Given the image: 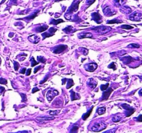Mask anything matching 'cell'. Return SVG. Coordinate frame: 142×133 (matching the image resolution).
I'll return each mask as SVG.
<instances>
[{"label":"cell","mask_w":142,"mask_h":133,"mask_svg":"<svg viewBox=\"0 0 142 133\" xmlns=\"http://www.w3.org/2000/svg\"><path fill=\"white\" fill-rule=\"evenodd\" d=\"M121 60L124 62V64H128L130 63H131L133 62L134 59L131 56H129V55H126V56H124L123 58H121Z\"/></svg>","instance_id":"obj_15"},{"label":"cell","mask_w":142,"mask_h":133,"mask_svg":"<svg viewBox=\"0 0 142 133\" xmlns=\"http://www.w3.org/2000/svg\"><path fill=\"white\" fill-rule=\"evenodd\" d=\"M0 84H3V85H6L7 84V80L6 79L4 78H0Z\"/></svg>","instance_id":"obj_40"},{"label":"cell","mask_w":142,"mask_h":133,"mask_svg":"<svg viewBox=\"0 0 142 133\" xmlns=\"http://www.w3.org/2000/svg\"><path fill=\"white\" fill-rule=\"evenodd\" d=\"M120 11L124 14H130L132 13V9L128 6H121L120 8Z\"/></svg>","instance_id":"obj_14"},{"label":"cell","mask_w":142,"mask_h":133,"mask_svg":"<svg viewBox=\"0 0 142 133\" xmlns=\"http://www.w3.org/2000/svg\"><path fill=\"white\" fill-rule=\"evenodd\" d=\"M106 109L105 107H99V108L97 110V113H98V115H102L106 113Z\"/></svg>","instance_id":"obj_26"},{"label":"cell","mask_w":142,"mask_h":133,"mask_svg":"<svg viewBox=\"0 0 142 133\" xmlns=\"http://www.w3.org/2000/svg\"><path fill=\"white\" fill-rule=\"evenodd\" d=\"M98 67V64L94 62H92V63H88V64H85V69L87 71H89V72H92L94 71H95Z\"/></svg>","instance_id":"obj_11"},{"label":"cell","mask_w":142,"mask_h":133,"mask_svg":"<svg viewBox=\"0 0 142 133\" xmlns=\"http://www.w3.org/2000/svg\"><path fill=\"white\" fill-rule=\"evenodd\" d=\"M49 27L47 25H42V26H40V27H36V28L35 29V31L37 33H42L43 31H45L46 30L48 29Z\"/></svg>","instance_id":"obj_18"},{"label":"cell","mask_w":142,"mask_h":133,"mask_svg":"<svg viewBox=\"0 0 142 133\" xmlns=\"http://www.w3.org/2000/svg\"><path fill=\"white\" fill-rule=\"evenodd\" d=\"M14 69L15 71H18L19 69V62H18L17 61H14Z\"/></svg>","instance_id":"obj_38"},{"label":"cell","mask_w":142,"mask_h":133,"mask_svg":"<svg viewBox=\"0 0 142 133\" xmlns=\"http://www.w3.org/2000/svg\"><path fill=\"white\" fill-rule=\"evenodd\" d=\"M62 31L65 32L66 33H70L73 31V27L71 26H68L67 27H66L65 28H63Z\"/></svg>","instance_id":"obj_28"},{"label":"cell","mask_w":142,"mask_h":133,"mask_svg":"<svg viewBox=\"0 0 142 133\" xmlns=\"http://www.w3.org/2000/svg\"><path fill=\"white\" fill-rule=\"evenodd\" d=\"M78 37L79 39H83V38H92L93 35L90 33H82L78 34Z\"/></svg>","instance_id":"obj_17"},{"label":"cell","mask_w":142,"mask_h":133,"mask_svg":"<svg viewBox=\"0 0 142 133\" xmlns=\"http://www.w3.org/2000/svg\"><path fill=\"white\" fill-rule=\"evenodd\" d=\"M80 49V51L83 53V54L85 55H86L88 54V52H89V51H88V49H86V48H83V47H81V48H80L79 49Z\"/></svg>","instance_id":"obj_32"},{"label":"cell","mask_w":142,"mask_h":133,"mask_svg":"<svg viewBox=\"0 0 142 133\" xmlns=\"http://www.w3.org/2000/svg\"><path fill=\"white\" fill-rule=\"evenodd\" d=\"M67 89H69L70 87H71L73 85V80L72 79H68L67 80Z\"/></svg>","instance_id":"obj_29"},{"label":"cell","mask_w":142,"mask_h":133,"mask_svg":"<svg viewBox=\"0 0 142 133\" xmlns=\"http://www.w3.org/2000/svg\"><path fill=\"white\" fill-rule=\"evenodd\" d=\"M31 73V69H28L27 71V73H26V76H29Z\"/></svg>","instance_id":"obj_46"},{"label":"cell","mask_w":142,"mask_h":133,"mask_svg":"<svg viewBox=\"0 0 142 133\" xmlns=\"http://www.w3.org/2000/svg\"><path fill=\"white\" fill-rule=\"evenodd\" d=\"M126 2V0H114V4L116 6H121Z\"/></svg>","instance_id":"obj_20"},{"label":"cell","mask_w":142,"mask_h":133,"mask_svg":"<svg viewBox=\"0 0 142 133\" xmlns=\"http://www.w3.org/2000/svg\"><path fill=\"white\" fill-rule=\"evenodd\" d=\"M93 106H92V107H91L90 108V110H89L87 112H86L85 114H84V115H83V120H84V121H85V120H87V119H88V117L90 116V115H91V113H92V110H93Z\"/></svg>","instance_id":"obj_21"},{"label":"cell","mask_w":142,"mask_h":133,"mask_svg":"<svg viewBox=\"0 0 142 133\" xmlns=\"http://www.w3.org/2000/svg\"><path fill=\"white\" fill-rule=\"evenodd\" d=\"M71 101H75V100H79L80 98V96L76 93L75 92H73V90H71Z\"/></svg>","instance_id":"obj_19"},{"label":"cell","mask_w":142,"mask_h":133,"mask_svg":"<svg viewBox=\"0 0 142 133\" xmlns=\"http://www.w3.org/2000/svg\"><path fill=\"white\" fill-rule=\"evenodd\" d=\"M60 113L59 110H55V111H50L49 112V115H57Z\"/></svg>","instance_id":"obj_39"},{"label":"cell","mask_w":142,"mask_h":133,"mask_svg":"<svg viewBox=\"0 0 142 133\" xmlns=\"http://www.w3.org/2000/svg\"><path fill=\"white\" fill-rule=\"evenodd\" d=\"M37 59L38 60V61H40V62H43V63H45L46 61V59L44 57H42V56H37Z\"/></svg>","instance_id":"obj_34"},{"label":"cell","mask_w":142,"mask_h":133,"mask_svg":"<svg viewBox=\"0 0 142 133\" xmlns=\"http://www.w3.org/2000/svg\"><path fill=\"white\" fill-rule=\"evenodd\" d=\"M62 22H64V21H63V19H57V20H55V19H51L50 21V24H53V25H57V24H58L60 23H62Z\"/></svg>","instance_id":"obj_25"},{"label":"cell","mask_w":142,"mask_h":133,"mask_svg":"<svg viewBox=\"0 0 142 133\" xmlns=\"http://www.w3.org/2000/svg\"><path fill=\"white\" fill-rule=\"evenodd\" d=\"M107 128V125L103 122H96L93 124L92 130L94 132H101Z\"/></svg>","instance_id":"obj_1"},{"label":"cell","mask_w":142,"mask_h":133,"mask_svg":"<svg viewBox=\"0 0 142 133\" xmlns=\"http://www.w3.org/2000/svg\"><path fill=\"white\" fill-rule=\"evenodd\" d=\"M57 31V28L53 27H51L49 28V32L44 33H42V36L43 37V40H44L46 37H49L53 36L55 33Z\"/></svg>","instance_id":"obj_9"},{"label":"cell","mask_w":142,"mask_h":133,"mask_svg":"<svg viewBox=\"0 0 142 133\" xmlns=\"http://www.w3.org/2000/svg\"><path fill=\"white\" fill-rule=\"evenodd\" d=\"M135 1H139V0H135Z\"/></svg>","instance_id":"obj_56"},{"label":"cell","mask_w":142,"mask_h":133,"mask_svg":"<svg viewBox=\"0 0 142 133\" xmlns=\"http://www.w3.org/2000/svg\"><path fill=\"white\" fill-rule=\"evenodd\" d=\"M95 1H96V0H87V1H86V4H87V5H92V4L94 3Z\"/></svg>","instance_id":"obj_43"},{"label":"cell","mask_w":142,"mask_h":133,"mask_svg":"<svg viewBox=\"0 0 142 133\" xmlns=\"http://www.w3.org/2000/svg\"><path fill=\"white\" fill-rule=\"evenodd\" d=\"M87 85L90 87L91 89H94L97 85V82L94 79V78H90L88 81H87Z\"/></svg>","instance_id":"obj_16"},{"label":"cell","mask_w":142,"mask_h":133,"mask_svg":"<svg viewBox=\"0 0 142 133\" xmlns=\"http://www.w3.org/2000/svg\"><path fill=\"white\" fill-rule=\"evenodd\" d=\"M121 28H123V29H127V30H129V29H132L133 28V26H130V25H128V24H125V25H122L121 27Z\"/></svg>","instance_id":"obj_30"},{"label":"cell","mask_w":142,"mask_h":133,"mask_svg":"<svg viewBox=\"0 0 142 133\" xmlns=\"http://www.w3.org/2000/svg\"><path fill=\"white\" fill-rule=\"evenodd\" d=\"M121 119H122V117L120 115H115V116H114L112 117V121L113 122H116H116H119Z\"/></svg>","instance_id":"obj_27"},{"label":"cell","mask_w":142,"mask_h":133,"mask_svg":"<svg viewBox=\"0 0 142 133\" xmlns=\"http://www.w3.org/2000/svg\"><path fill=\"white\" fill-rule=\"evenodd\" d=\"M114 91V89L112 88H107L106 90H104V92L103 93V95H102V97L101 98V101H107L109 97H110V94H112V92Z\"/></svg>","instance_id":"obj_7"},{"label":"cell","mask_w":142,"mask_h":133,"mask_svg":"<svg viewBox=\"0 0 142 133\" xmlns=\"http://www.w3.org/2000/svg\"><path fill=\"white\" fill-rule=\"evenodd\" d=\"M123 22L122 20H120L118 19H112V20H108L107 22V24H121Z\"/></svg>","instance_id":"obj_24"},{"label":"cell","mask_w":142,"mask_h":133,"mask_svg":"<svg viewBox=\"0 0 142 133\" xmlns=\"http://www.w3.org/2000/svg\"><path fill=\"white\" fill-rule=\"evenodd\" d=\"M142 115H140L139 116V117H138L137 119V121H139V122H142Z\"/></svg>","instance_id":"obj_45"},{"label":"cell","mask_w":142,"mask_h":133,"mask_svg":"<svg viewBox=\"0 0 142 133\" xmlns=\"http://www.w3.org/2000/svg\"><path fill=\"white\" fill-rule=\"evenodd\" d=\"M39 90H40V89H38L37 87H34V88L33 89L32 93H35L36 91H39Z\"/></svg>","instance_id":"obj_47"},{"label":"cell","mask_w":142,"mask_h":133,"mask_svg":"<svg viewBox=\"0 0 142 133\" xmlns=\"http://www.w3.org/2000/svg\"><path fill=\"white\" fill-rule=\"evenodd\" d=\"M41 68H42L41 66H39V67H36V68H35V69H34V73H36L37 72V71L40 70V69H41Z\"/></svg>","instance_id":"obj_44"},{"label":"cell","mask_w":142,"mask_h":133,"mask_svg":"<svg viewBox=\"0 0 142 133\" xmlns=\"http://www.w3.org/2000/svg\"><path fill=\"white\" fill-rule=\"evenodd\" d=\"M62 80V85H64V83H65V81L67 80V79H66V78H63Z\"/></svg>","instance_id":"obj_52"},{"label":"cell","mask_w":142,"mask_h":133,"mask_svg":"<svg viewBox=\"0 0 142 133\" xmlns=\"http://www.w3.org/2000/svg\"><path fill=\"white\" fill-rule=\"evenodd\" d=\"M57 1H62V0H57Z\"/></svg>","instance_id":"obj_55"},{"label":"cell","mask_w":142,"mask_h":133,"mask_svg":"<svg viewBox=\"0 0 142 133\" xmlns=\"http://www.w3.org/2000/svg\"><path fill=\"white\" fill-rule=\"evenodd\" d=\"M39 13V10H37L36 12H35L34 13L32 14L31 15H30V16H28V17H27V18H24L23 19H26V20H31V19H34L36 17H37V13Z\"/></svg>","instance_id":"obj_23"},{"label":"cell","mask_w":142,"mask_h":133,"mask_svg":"<svg viewBox=\"0 0 142 133\" xmlns=\"http://www.w3.org/2000/svg\"><path fill=\"white\" fill-rule=\"evenodd\" d=\"M108 86H109V83H107L106 85H101V89L102 91H104V90H106L107 88H108Z\"/></svg>","instance_id":"obj_35"},{"label":"cell","mask_w":142,"mask_h":133,"mask_svg":"<svg viewBox=\"0 0 142 133\" xmlns=\"http://www.w3.org/2000/svg\"><path fill=\"white\" fill-rule=\"evenodd\" d=\"M5 91V89L4 87H0V94H2L3 92H4Z\"/></svg>","instance_id":"obj_48"},{"label":"cell","mask_w":142,"mask_h":133,"mask_svg":"<svg viewBox=\"0 0 142 133\" xmlns=\"http://www.w3.org/2000/svg\"><path fill=\"white\" fill-rule=\"evenodd\" d=\"M93 31H96L98 32L100 34H106L111 31V28L106 27V26H100L97 27H94L91 28Z\"/></svg>","instance_id":"obj_2"},{"label":"cell","mask_w":142,"mask_h":133,"mask_svg":"<svg viewBox=\"0 0 142 133\" xmlns=\"http://www.w3.org/2000/svg\"><path fill=\"white\" fill-rule=\"evenodd\" d=\"M1 58H0V64H1Z\"/></svg>","instance_id":"obj_54"},{"label":"cell","mask_w":142,"mask_h":133,"mask_svg":"<svg viewBox=\"0 0 142 133\" xmlns=\"http://www.w3.org/2000/svg\"><path fill=\"white\" fill-rule=\"evenodd\" d=\"M58 94H59V92L58 90H56L55 89H51L46 92V98H47L48 101L50 102Z\"/></svg>","instance_id":"obj_3"},{"label":"cell","mask_w":142,"mask_h":133,"mask_svg":"<svg viewBox=\"0 0 142 133\" xmlns=\"http://www.w3.org/2000/svg\"><path fill=\"white\" fill-rule=\"evenodd\" d=\"M103 13L106 16H112L115 14H116V12L114 11L113 10L110 8V6H103Z\"/></svg>","instance_id":"obj_10"},{"label":"cell","mask_w":142,"mask_h":133,"mask_svg":"<svg viewBox=\"0 0 142 133\" xmlns=\"http://www.w3.org/2000/svg\"><path fill=\"white\" fill-rule=\"evenodd\" d=\"M116 131V129H113V130H108L107 133H112V132H115Z\"/></svg>","instance_id":"obj_51"},{"label":"cell","mask_w":142,"mask_h":133,"mask_svg":"<svg viewBox=\"0 0 142 133\" xmlns=\"http://www.w3.org/2000/svg\"><path fill=\"white\" fill-rule=\"evenodd\" d=\"M31 67H34V66H36L37 64H38V62H37L35 60V58H33V57H31Z\"/></svg>","instance_id":"obj_33"},{"label":"cell","mask_w":142,"mask_h":133,"mask_svg":"<svg viewBox=\"0 0 142 133\" xmlns=\"http://www.w3.org/2000/svg\"><path fill=\"white\" fill-rule=\"evenodd\" d=\"M118 53H119V55L120 56H122V55H124L125 53H126V51L124 50H120L118 52Z\"/></svg>","instance_id":"obj_42"},{"label":"cell","mask_w":142,"mask_h":133,"mask_svg":"<svg viewBox=\"0 0 142 133\" xmlns=\"http://www.w3.org/2000/svg\"><path fill=\"white\" fill-rule=\"evenodd\" d=\"M67 49V46L64 45V44H60L58 46H56L53 49V52L54 53L58 54V53H61L62 52H63L64 51Z\"/></svg>","instance_id":"obj_8"},{"label":"cell","mask_w":142,"mask_h":133,"mask_svg":"<svg viewBox=\"0 0 142 133\" xmlns=\"http://www.w3.org/2000/svg\"><path fill=\"white\" fill-rule=\"evenodd\" d=\"M80 1H81V0H78V1H76L75 0L73 2V4H71V6L69 7V9L67 10V14L71 15L74 12H76L78 9V6H79V4L80 3Z\"/></svg>","instance_id":"obj_4"},{"label":"cell","mask_w":142,"mask_h":133,"mask_svg":"<svg viewBox=\"0 0 142 133\" xmlns=\"http://www.w3.org/2000/svg\"><path fill=\"white\" fill-rule=\"evenodd\" d=\"M55 119V117H48V116H39L36 119L37 121H48V120H53Z\"/></svg>","instance_id":"obj_22"},{"label":"cell","mask_w":142,"mask_h":133,"mask_svg":"<svg viewBox=\"0 0 142 133\" xmlns=\"http://www.w3.org/2000/svg\"><path fill=\"white\" fill-rule=\"evenodd\" d=\"M20 95H21V97H22V102H25V101H27V96H26V94H20Z\"/></svg>","instance_id":"obj_41"},{"label":"cell","mask_w":142,"mask_h":133,"mask_svg":"<svg viewBox=\"0 0 142 133\" xmlns=\"http://www.w3.org/2000/svg\"><path fill=\"white\" fill-rule=\"evenodd\" d=\"M92 18L94 21H95L98 24H101L103 21V18L98 12H94L92 14Z\"/></svg>","instance_id":"obj_12"},{"label":"cell","mask_w":142,"mask_h":133,"mask_svg":"<svg viewBox=\"0 0 142 133\" xmlns=\"http://www.w3.org/2000/svg\"><path fill=\"white\" fill-rule=\"evenodd\" d=\"M108 68L109 69H112L114 70L116 69V64H115V62H112L111 64L108 65Z\"/></svg>","instance_id":"obj_36"},{"label":"cell","mask_w":142,"mask_h":133,"mask_svg":"<svg viewBox=\"0 0 142 133\" xmlns=\"http://www.w3.org/2000/svg\"><path fill=\"white\" fill-rule=\"evenodd\" d=\"M45 79H44V80H43V81H41V82H40V84H43V83H44V82H46V80H47V79H48V78H49V76H46V77H45Z\"/></svg>","instance_id":"obj_49"},{"label":"cell","mask_w":142,"mask_h":133,"mask_svg":"<svg viewBox=\"0 0 142 133\" xmlns=\"http://www.w3.org/2000/svg\"><path fill=\"white\" fill-rule=\"evenodd\" d=\"M139 96H140V97H142V90H140V91H139Z\"/></svg>","instance_id":"obj_53"},{"label":"cell","mask_w":142,"mask_h":133,"mask_svg":"<svg viewBox=\"0 0 142 133\" xmlns=\"http://www.w3.org/2000/svg\"><path fill=\"white\" fill-rule=\"evenodd\" d=\"M28 39L31 43H33V44H37L40 40V37L36 35V34H33V35H31L28 36Z\"/></svg>","instance_id":"obj_13"},{"label":"cell","mask_w":142,"mask_h":133,"mask_svg":"<svg viewBox=\"0 0 142 133\" xmlns=\"http://www.w3.org/2000/svg\"><path fill=\"white\" fill-rule=\"evenodd\" d=\"M25 72H26V68H23V69H22L21 71H20V73H22V74H24V73H25Z\"/></svg>","instance_id":"obj_50"},{"label":"cell","mask_w":142,"mask_h":133,"mask_svg":"<svg viewBox=\"0 0 142 133\" xmlns=\"http://www.w3.org/2000/svg\"><path fill=\"white\" fill-rule=\"evenodd\" d=\"M78 125H74L73 126V128H72L71 130H70V132H71V133H76V132H77V131H78Z\"/></svg>","instance_id":"obj_37"},{"label":"cell","mask_w":142,"mask_h":133,"mask_svg":"<svg viewBox=\"0 0 142 133\" xmlns=\"http://www.w3.org/2000/svg\"><path fill=\"white\" fill-rule=\"evenodd\" d=\"M121 107L124 108V110H125V116L127 117H128L130 115H133V113L134 112V111H135L134 108L132 107L131 106H129L128 104H127V103H123V104H121Z\"/></svg>","instance_id":"obj_5"},{"label":"cell","mask_w":142,"mask_h":133,"mask_svg":"<svg viewBox=\"0 0 142 133\" xmlns=\"http://www.w3.org/2000/svg\"><path fill=\"white\" fill-rule=\"evenodd\" d=\"M142 14L140 12H134L133 14H131L129 16L128 19L132 20V21H137V22H140L142 20Z\"/></svg>","instance_id":"obj_6"},{"label":"cell","mask_w":142,"mask_h":133,"mask_svg":"<svg viewBox=\"0 0 142 133\" xmlns=\"http://www.w3.org/2000/svg\"><path fill=\"white\" fill-rule=\"evenodd\" d=\"M140 47V45L138 44H130L129 45L127 46V48H139Z\"/></svg>","instance_id":"obj_31"}]
</instances>
